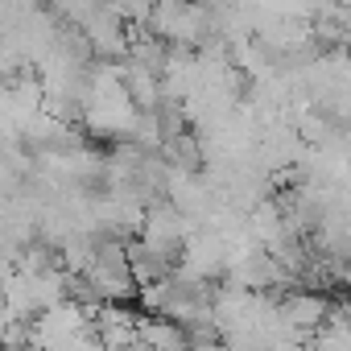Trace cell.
<instances>
[{
  "mask_svg": "<svg viewBox=\"0 0 351 351\" xmlns=\"http://www.w3.org/2000/svg\"><path fill=\"white\" fill-rule=\"evenodd\" d=\"M136 343H141L145 351H191L186 326H178V322H169V318H141Z\"/></svg>",
  "mask_w": 351,
  "mask_h": 351,
  "instance_id": "6da1fadb",
  "label": "cell"
}]
</instances>
